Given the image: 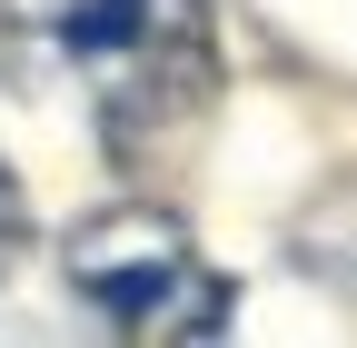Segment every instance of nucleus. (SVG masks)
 Returning <instances> with one entry per match:
<instances>
[{"label":"nucleus","instance_id":"nucleus-1","mask_svg":"<svg viewBox=\"0 0 357 348\" xmlns=\"http://www.w3.org/2000/svg\"><path fill=\"white\" fill-rule=\"evenodd\" d=\"M0 30L50 50L119 150L178 140L218 90L208 0H0Z\"/></svg>","mask_w":357,"mask_h":348},{"label":"nucleus","instance_id":"nucleus-2","mask_svg":"<svg viewBox=\"0 0 357 348\" xmlns=\"http://www.w3.org/2000/svg\"><path fill=\"white\" fill-rule=\"evenodd\" d=\"M70 289L129 338H218L229 328V279L149 199H119L70 229Z\"/></svg>","mask_w":357,"mask_h":348},{"label":"nucleus","instance_id":"nucleus-3","mask_svg":"<svg viewBox=\"0 0 357 348\" xmlns=\"http://www.w3.org/2000/svg\"><path fill=\"white\" fill-rule=\"evenodd\" d=\"M298 259L318 269L337 298H357V189H337V199H318L298 219Z\"/></svg>","mask_w":357,"mask_h":348}]
</instances>
